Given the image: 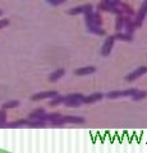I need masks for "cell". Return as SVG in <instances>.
I'll return each mask as SVG.
<instances>
[{"instance_id": "7402d4cb", "label": "cell", "mask_w": 147, "mask_h": 153, "mask_svg": "<svg viewBox=\"0 0 147 153\" xmlns=\"http://www.w3.org/2000/svg\"><path fill=\"white\" fill-rule=\"evenodd\" d=\"M123 28V17H122V14H118V17H116V26H115V30L116 31H120Z\"/></svg>"}, {"instance_id": "5bb4252c", "label": "cell", "mask_w": 147, "mask_h": 153, "mask_svg": "<svg viewBox=\"0 0 147 153\" xmlns=\"http://www.w3.org/2000/svg\"><path fill=\"white\" fill-rule=\"evenodd\" d=\"M18 106H19V101H18V100H10V101L3 103L1 108L3 110H10V108H16Z\"/></svg>"}, {"instance_id": "ffe728a7", "label": "cell", "mask_w": 147, "mask_h": 153, "mask_svg": "<svg viewBox=\"0 0 147 153\" xmlns=\"http://www.w3.org/2000/svg\"><path fill=\"white\" fill-rule=\"evenodd\" d=\"M7 125V112L5 110H0V128H4Z\"/></svg>"}, {"instance_id": "8992f818", "label": "cell", "mask_w": 147, "mask_h": 153, "mask_svg": "<svg viewBox=\"0 0 147 153\" xmlns=\"http://www.w3.org/2000/svg\"><path fill=\"white\" fill-rule=\"evenodd\" d=\"M90 10H92V5H91V4H86V5H82V7H77V8L70 9L68 13H69V16H77V14L86 13V12H90Z\"/></svg>"}, {"instance_id": "7a4b0ae2", "label": "cell", "mask_w": 147, "mask_h": 153, "mask_svg": "<svg viewBox=\"0 0 147 153\" xmlns=\"http://www.w3.org/2000/svg\"><path fill=\"white\" fill-rule=\"evenodd\" d=\"M56 94H58L56 91H42V92L35 93L31 97V100L32 101H41V100H45V98H53Z\"/></svg>"}, {"instance_id": "4fadbf2b", "label": "cell", "mask_w": 147, "mask_h": 153, "mask_svg": "<svg viewBox=\"0 0 147 153\" xmlns=\"http://www.w3.org/2000/svg\"><path fill=\"white\" fill-rule=\"evenodd\" d=\"M27 119H19V120H14L12 123H7V128H23L27 125Z\"/></svg>"}, {"instance_id": "7c38bea8", "label": "cell", "mask_w": 147, "mask_h": 153, "mask_svg": "<svg viewBox=\"0 0 147 153\" xmlns=\"http://www.w3.org/2000/svg\"><path fill=\"white\" fill-rule=\"evenodd\" d=\"M64 74H65V70L63 68H59V69H56L55 71H53V73L50 74L49 80L50 82H56V80H59L61 76H64Z\"/></svg>"}, {"instance_id": "52a82bcc", "label": "cell", "mask_w": 147, "mask_h": 153, "mask_svg": "<svg viewBox=\"0 0 147 153\" xmlns=\"http://www.w3.org/2000/svg\"><path fill=\"white\" fill-rule=\"evenodd\" d=\"M104 98V94L100 93V92H97V93H92V94H90V96H84L82 101L84 103H95V102H97V101H100V100Z\"/></svg>"}, {"instance_id": "d6986e66", "label": "cell", "mask_w": 147, "mask_h": 153, "mask_svg": "<svg viewBox=\"0 0 147 153\" xmlns=\"http://www.w3.org/2000/svg\"><path fill=\"white\" fill-rule=\"evenodd\" d=\"M42 114H45V110L44 108H36L30 115H28V119H39Z\"/></svg>"}, {"instance_id": "8fae6325", "label": "cell", "mask_w": 147, "mask_h": 153, "mask_svg": "<svg viewBox=\"0 0 147 153\" xmlns=\"http://www.w3.org/2000/svg\"><path fill=\"white\" fill-rule=\"evenodd\" d=\"M47 125V123L40 120V119H30L27 121V125L26 126H30V128H45Z\"/></svg>"}, {"instance_id": "d4e9b609", "label": "cell", "mask_w": 147, "mask_h": 153, "mask_svg": "<svg viewBox=\"0 0 147 153\" xmlns=\"http://www.w3.org/2000/svg\"><path fill=\"white\" fill-rule=\"evenodd\" d=\"M122 7H123V8H124V9H125V10H127L128 13H129V14H133V10H132V9H131V8H128V7H127V4H122Z\"/></svg>"}, {"instance_id": "277c9868", "label": "cell", "mask_w": 147, "mask_h": 153, "mask_svg": "<svg viewBox=\"0 0 147 153\" xmlns=\"http://www.w3.org/2000/svg\"><path fill=\"white\" fill-rule=\"evenodd\" d=\"M146 14H147V0L142 4V7L140 8V12H138V16H137V21H136V27H141L142 25V22H143V19L146 17Z\"/></svg>"}, {"instance_id": "e0dca14e", "label": "cell", "mask_w": 147, "mask_h": 153, "mask_svg": "<svg viewBox=\"0 0 147 153\" xmlns=\"http://www.w3.org/2000/svg\"><path fill=\"white\" fill-rule=\"evenodd\" d=\"M64 102V96H59V94H56L55 97H53V100L50 101V106H59L60 103H63Z\"/></svg>"}, {"instance_id": "cb8c5ba5", "label": "cell", "mask_w": 147, "mask_h": 153, "mask_svg": "<svg viewBox=\"0 0 147 153\" xmlns=\"http://www.w3.org/2000/svg\"><path fill=\"white\" fill-rule=\"evenodd\" d=\"M47 3H50L51 5H54V7H56V5H59V4H63V3H65V0H46Z\"/></svg>"}, {"instance_id": "9a60e30c", "label": "cell", "mask_w": 147, "mask_h": 153, "mask_svg": "<svg viewBox=\"0 0 147 153\" xmlns=\"http://www.w3.org/2000/svg\"><path fill=\"white\" fill-rule=\"evenodd\" d=\"M115 40H122V41H132L133 40V37H132L131 33H116V35L113 36Z\"/></svg>"}, {"instance_id": "484cf974", "label": "cell", "mask_w": 147, "mask_h": 153, "mask_svg": "<svg viewBox=\"0 0 147 153\" xmlns=\"http://www.w3.org/2000/svg\"><path fill=\"white\" fill-rule=\"evenodd\" d=\"M0 16H3V12L1 10H0Z\"/></svg>"}, {"instance_id": "ba28073f", "label": "cell", "mask_w": 147, "mask_h": 153, "mask_svg": "<svg viewBox=\"0 0 147 153\" xmlns=\"http://www.w3.org/2000/svg\"><path fill=\"white\" fill-rule=\"evenodd\" d=\"M114 41H115V38H114L113 36L106 38L105 44H104V47H102V55L104 56H107L109 54H110V51H111L113 46H114Z\"/></svg>"}, {"instance_id": "2e32d148", "label": "cell", "mask_w": 147, "mask_h": 153, "mask_svg": "<svg viewBox=\"0 0 147 153\" xmlns=\"http://www.w3.org/2000/svg\"><path fill=\"white\" fill-rule=\"evenodd\" d=\"M147 97V92L146 91H140V89H137L136 91V93L132 96V100L133 101H141V100H143Z\"/></svg>"}, {"instance_id": "44dd1931", "label": "cell", "mask_w": 147, "mask_h": 153, "mask_svg": "<svg viewBox=\"0 0 147 153\" xmlns=\"http://www.w3.org/2000/svg\"><path fill=\"white\" fill-rule=\"evenodd\" d=\"M51 126H54V128H61V126H64V121H63V119H61V116L59 119H56V120L54 121H51Z\"/></svg>"}, {"instance_id": "ac0fdd59", "label": "cell", "mask_w": 147, "mask_h": 153, "mask_svg": "<svg viewBox=\"0 0 147 153\" xmlns=\"http://www.w3.org/2000/svg\"><path fill=\"white\" fill-rule=\"evenodd\" d=\"M134 28H136V25L131 21V19L127 18V19H125V30H127V33H131V35H133Z\"/></svg>"}, {"instance_id": "30bf717a", "label": "cell", "mask_w": 147, "mask_h": 153, "mask_svg": "<svg viewBox=\"0 0 147 153\" xmlns=\"http://www.w3.org/2000/svg\"><path fill=\"white\" fill-rule=\"evenodd\" d=\"M96 71V68L92 65H88V66H83V68H79V69H75L74 70V74L75 75H87V74H92Z\"/></svg>"}, {"instance_id": "6da1fadb", "label": "cell", "mask_w": 147, "mask_h": 153, "mask_svg": "<svg viewBox=\"0 0 147 153\" xmlns=\"http://www.w3.org/2000/svg\"><path fill=\"white\" fill-rule=\"evenodd\" d=\"M137 89H127V91H113V92H109L106 94L107 98L110 100H115V98H119V97H132L134 93H136Z\"/></svg>"}, {"instance_id": "603a6c76", "label": "cell", "mask_w": 147, "mask_h": 153, "mask_svg": "<svg viewBox=\"0 0 147 153\" xmlns=\"http://www.w3.org/2000/svg\"><path fill=\"white\" fill-rule=\"evenodd\" d=\"M9 25H10V21H9L8 18H3V19H0V30H3V28L8 27Z\"/></svg>"}, {"instance_id": "5b68a950", "label": "cell", "mask_w": 147, "mask_h": 153, "mask_svg": "<svg viewBox=\"0 0 147 153\" xmlns=\"http://www.w3.org/2000/svg\"><path fill=\"white\" fill-rule=\"evenodd\" d=\"M63 119L64 124H83L84 121V117L82 116H73V115H69V116H61Z\"/></svg>"}, {"instance_id": "9c48e42d", "label": "cell", "mask_w": 147, "mask_h": 153, "mask_svg": "<svg viewBox=\"0 0 147 153\" xmlns=\"http://www.w3.org/2000/svg\"><path fill=\"white\" fill-rule=\"evenodd\" d=\"M67 107H78L83 103L82 100L79 98H70V97H65L64 96V102H63Z\"/></svg>"}, {"instance_id": "3957f363", "label": "cell", "mask_w": 147, "mask_h": 153, "mask_svg": "<svg viewBox=\"0 0 147 153\" xmlns=\"http://www.w3.org/2000/svg\"><path fill=\"white\" fill-rule=\"evenodd\" d=\"M147 71V66H140V68H137L134 71H132L131 74H128L125 76V80L127 82H133V80H136L138 76H141L142 74H145Z\"/></svg>"}]
</instances>
